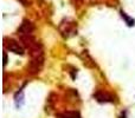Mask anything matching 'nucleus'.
I'll list each match as a JSON object with an SVG mask.
<instances>
[{"instance_id": "7", "label": "nucleus", "mask_w": 135, "mask_h": 118, "mask_svg": "<svg viewBox=\"0 0 135 118\" xmlns=\"http://www.w3.org/2000/svg\"><path fill=\"white\" fill-rule=\"evenodd\" d=\"M121 17L124 19V21L127 23V25H128V26H134L135 25V24H134L135 23L134 19H132L131 17H128V16H127V13H124L123 11H121Z\"/></svg>"}, {"instance_id": "8", "label": "nucleus", "mask_w": 135, "mask_h": 118, "mask_svg": "<svg viewBox=\"0 0 135 118\" xmlns=\"http://www.w3.org/2000/svg\"><path fill=\"white\" fill-rule=\"evenodd\" d=\"M24 103V96H23V92H20V96H19V93H17L16 96V104L17 106H21Z\"/></svg>"}, {"instance_id": "1", "label": "nucleus", "mask_w": 135, "mask_h": 118, "mask_svg": "<svg viewBox=\"0 0 135 118\" xmlns=\"http://www.w3.org/2000/svg\"><path fill=\"white\" fill-rule=\"evenodd\" d=\"M58 31L64 38H71L77 34V23L70 18L63 19L58 25Z\"/></svg>"}, {"instance_id": "6", "label": "nucleus", "mask_w": 135, "mask_h": 118, "mask_svg": "<svg viewBox=\"0 0 135 118\" xmlns=\"http://www.w3.org/2000/svg\"><path fill=\"white\" fill-rule=\"evenodd\" d=\"M56 118H81V115L78 111H66L58 114Z\"/></svg>"}, {"instance_id": "2", "label": "nucleus", "mask_w": 135, "mask_h": 118, "mask_svg": "<svg viewBox=\"0 0 135 118\" xmlns=\"http://www.w3.org/2000/svg\"><path fill=\"white\" fill-rule=\"evenodd\" d=\"M4 47L5 50L12 52L14 54H19V56H24L25 53V47L18 40L13 39V38H4Z\"/></svg>"}, {"instance_id": "4", "label": "nucleus", "mask_w": 135, "mask_h": 118, "mask_svg": "<svg viewBox=\"0 0 135 118\" xmlns=\"http://www.w3.org/2000/svg\"><path fill=\"white\" fill-rule=\"evenodd\" d=\"M33 32H35V25H33L30 20L25 19V20H23V23L20 24V26H19L18 31H17V34L19 35V39H21V38L33 35Z\"/></svg>"}, {"instance_id": "3", "label": "nucleus", "mask_w": 135, "mask_h": 118, "mask_svg": "<svg viewBox=\"0 0 135 118\" xmlns=\"http://www.w3.org/2000/svg\"><path fill=\"white\" fill-rule=\"evenodd\" d=\"M43 66H44V56L31 57V60L27 64V73L31 76H36V74L40 73Z\"/></svg>"}, {"instance_id": "9", "label": "nucleus", "mask_w": 135, "mask_h": 118, "mask_svg": "<svg viewBox=\"0 0 135 118\" xmlns=\"http://www.w3.org/2000/svg\"><path fill=\"white\" fill-rule=\"evenodd\" d=\"M6 64H7V54L4 53V65H6Z\"/></svg>"}, {"instance_id": "5", "label": "nucleus", "mask_w": 135, "mask_h": 118, "mask_svg": "<svg viewBox=\"0 0 135 118\" xmlns=\"http://www.w3.org/2000/svg\"><path fill=\"white\" fill-rule=\"evenodd\" d=\"M94 98L98 103H113L114 102V97L110 93L105 92V91H97L96 93H94Z\"/></svg>"}]
</instances>
